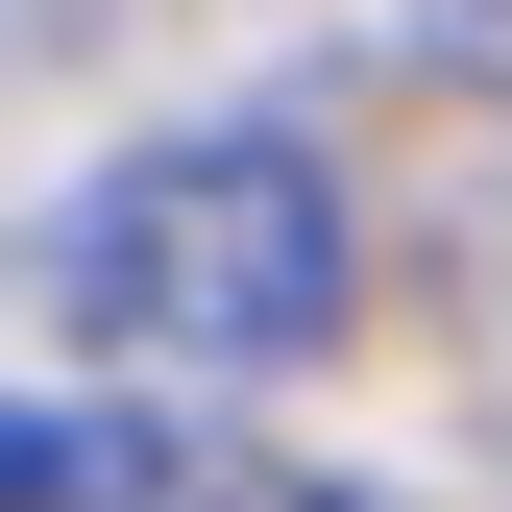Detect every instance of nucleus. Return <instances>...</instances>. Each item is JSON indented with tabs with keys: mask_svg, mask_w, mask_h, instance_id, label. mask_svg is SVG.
Wrapping results in <instances>:
<instances>
[{
	"mask_svg": "<svg viewBox=\"0 0 512 512\" xmlns=\"http://www.w3.org/2000/svg\"><path fill=\"white\" fill-rule=\"evenodd\" d=\"M49 293H74L122 366H196V391H269V366H317L366 317L342 171H317L293 122H147V147L49 220Z\"/></svg>",
	"mask_w": 512,
	"mask_h": 512,
	"instance_id": "1",
	"label": "nucleus"
},
{
	"mask_svg": "<svg viewBox=\"0 0 512 512\" xmlns=\"http://www.w3.org/2000/svg\"><path fill=\"white\" fill-rule=\"evenodd\" d=\"M196 464H171L147 415H98V391H0V512H171Z\"/></svg>",
	"mask_w": 512,
	"mask_h": 512,
	"instance_id": "2",
	"label": "nucleus"
},
{
	"mask_svg": "<svg viewBox=\"0 0 512 512\" xmlns=\"http://www.w3.org/2000/svg\"><path fill=\"white\" fill-rule=\"evenodd\" d=\"M171 512H366V488H317V464H220V488H171Z\"/></svg>",
	"mask_w": 512,
	"mask_h": 512,
	"instance_id": "3",
	"label": "nucleus"
}]
</instances>
